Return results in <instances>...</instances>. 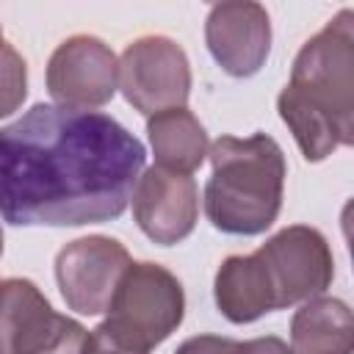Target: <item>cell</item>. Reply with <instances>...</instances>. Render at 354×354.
I'll return each instance as SVG.
<instances>
[{
	"mask_svg": "<svg viewBox=\"0 0 354 354\" xmlns=\"http://www.w3.org/2000/svg\"><path fill=\"white\" fill-rule=\"evenodd\" d=\"M144 158L141 141L100 111L33 105L0 130V216L17 227L119 218Z\"/></svg>",
	"mask_w": 354,
	"mask_h": 354,
	"instance_id": "obj_1",
	"label": "cell"
},
{
	"mask_svg": "<svg viewBox=\"0 0 354 354\" xmlns=\"http://www.w3.org/2000/svg\"><path fill=\"white\" fill-rule=\"evenodd\" d=\"M279 116L313 163L354 144V11L343 8L293 61L277 100Z\"/></svg>",
	"mask_w": 354,
	"mask_h": 354,
	"instance_id": "obj_2",
	"label": "cell"
},
{
	"mask_svg": "<svg viewBox=\"0 0 354 354\" xmlns=\"http://www.w3.org/2000/svg\"><path fill=\"white\" fill-rule=\"evenodd\" d=\"M213 177L205 185V213L210 224L230 235L266 232L282 207L285 155L279 144L254 133L246 138L221 136L207 149Z\"/></svg>",
	"mask_w": 354,
	"mask_h": 354,
	"instance_id": "obj_3",
	"label": "cell"
},
{
	"mask_svg": "<svg viewBox=\"0 0 354 354\" xmlns=\"http://www.w3.org/2000/svg\"><path fill=\"white\" fill-rule=\"evenodd\" d=\"M254 254L271 310H282L321 296L335 277V260L326 238L304 224L271 235Z\"/></svg>",
	"mask_w": 354,
	"mask_h": 354,
	"instance_id": "obj_4",
	"label": "cell"
},
{
	"mask_svg": "<svg viewBox=\"0 0 354 354\" xmlns=\"http://www.w3.org/2000/svg\"><path fill=\"white\" fill-rule=\"evenodd\" d=\"M185 296L177 277L158 263H130L108 304V324L144 348L163 343L183 321Z\"/></svg>",
	"mask_w": 354,
	"mask_h": 354,
	"instance_id": "obj_5",
	"label": "cell"
},
{
	"mask_svg": "<svg viewBox=\"0 0 354 354\" xmlns=\"http://www.w3.org/2000/svg\"><path fill=\"white\" fill-rule=\"evenodd\" d=\"M86 335V326L55 313L30 279L0 282L3 354H80Z\"/></svg>",
	"mask_w": 354,
	"mask_h": 354,
	"instance_id": "obj_6",
	"label": "cell"
},
{
	"mask_svg": "<svg viewBox=\"0 0 354 354\" xmlns=\"http://www.w3.org/2000/svg\"><path fill=\"white\" fill-rule=\"evenodd\" d=\"M119 88L124 100L152 116L185 108L191 94V66L185 50L169 36H141L119 58Z\"/></svg>",
	"mask_w": 354,
	"mask_h": 354,
	"instance_id": "obj_7",
	"label": "cell"
},
{
	"mask_svg": "<svg viewBox=\"0 0 354 354\" xmlns=\"http://www.w3.org/2000/svg\"><path fill=\"white\" fill-rule=\"evenodd\" d=\"M130 263L127 249L116 238L88 235L66 243L55 257V279L66 307L80 315L105 313Z\"/></svg>",
	"mask_w": 354,
	"mask_h": 354,
	"instance_id": "obj_8",
	"label": "cell"
},
{
	"mask_svg": "<svg viewBox=\"0 0 354 354\" xmlns=\"http://www.w3.org/2000/svg\"><path fill=\"white\" fill-rule=\"evenodd\" d=\"M119 61L97 36H72L55 47L47 64V91L61 108L94 111L116 94Z\"/></svg>",
	"mask_w": 354,
	"mask_h": 354,
	"instance_id": "obj_9",
	"label": "cell"
},
{
	"mask_svg": "<svg viewBox=\"0 0 354 354\" xmlns=\"http://www.w3.org/2000/svg\"><path fill=\"white\" fill-rule=\"evenodd\" d=\"M130 199L136 224L160 246L188 238L199 216V191L194 177L160 166H152L138 177Z\"/></svg>",
	"mask_w": 354,
	"mask_h": 354,
	"instance_id": "obj_10",
	"label": "cell"
},
{
	"mask_svg": "<svg viewBox=\"0 0 354 354\" xmlns=\"http://www.w3.org/2000/svg\"><path fill=\"white\" fill-rule=\"evenodd\" d=\"M205 41L216 64L232 77L254 75L271 50V22L260 3L235 0L210 8Z\"/></svg>",
	"mask_w": 354,
	"mask_h": 354,
	"instance_id": "obj_11",
	"label": "cell"
},
{
	"mask_svg": "<svg viewBox=\"0 0 354 354\" xmlns=\"http://www.w3.org/2000/svg\"><path fill=\"white\" fill-rule=\"evenodd\" d=\"M293 354H351L354 321L346 301L335 296L307 299L290 321Z\"/></svg>",
	"mask_w": 354,
	"mask_h": 354,
	"instance_id": "obj_12",
	"label": "cell"
},
{
	"mask_svg": "<svg viewBox=\"0 0 354 354\" xmlns=\"http://www.w3.org/2000/svg\"><path fill=\"white\" fill-rule=\"evenodd\" d=\"M147 136L160 169L191 174L207 158L210 141L199 119L188 108H169L147 119Z\"/></svg>",
	"mask_w": 354,
	"mask_h": 354,
	"instance_id": "obj_13",
	"label": "cell"
},
{
	"mask_svg": "<svg viewBox=\"0 0 354 354\" xmlns=\"http://www.w3.org/2000/svg\"><path fill=\"white\" fill-rule=\"evenodd\" d=\"M213 296L218 313L232 324H249L271 313V301L252 254H232L218 266Z\"/></svg>",
	"mask_w": 354,
	"mask_h": 354,
	"instance_id": "obj_14",
	"label": "cell"
},
{
	"mask_svg": "<svg viewBox=\"0 0 354 354\" xmlns=\"http://www.w3.org/2000/svg\"><path fill=\"white\" fill-rule=\"evenodd\" d=\"M28 94V72L22 55L6 44L0 50V119L14 113Z\"/></svg>",
	"mask_w": 354,
	"mask_h": 354,
	"instance_id": "obj_15",
	"label": "cell"
},
{
	"mask_svg": "<svg viewBox=\"0 0 354 354\" xmlns=\"http://www.w3.org/2000/svg\"><path fill=\"white\" fill-rule=\"evenodd\" d=\"M80 354H149V348L138 346L136 340L116 332L108 321H102L91 335H86Z\"/></svg>",
	"mask_w": 354,
	"mask_h": 354,
	"instance_id": "obj_16",
	"label": "cell"
},
{
	"mask_svg": "<svg viewBox=\"0 0 354 354\" xmlns=\"http://www.w3.org/2000/svg\"><path fill=\"white\" fill-rule=\"evenodd\" d=\"M235 351H238V340L199 335V337H188L185 343H180L174 354H235Z\"/></svg>",
	"mask_w": 354,
	"mask_h": 354,
	"instance_id": "obj_17",
	"label": "cell"
},
{
	"mask_svg": "<svg viewBox=\"0 0 354 354\" xmlns=\"http://www.w3.org/2000/svg\"><path fill=\"white\" fill-rule=\"evenodd\" d=\"M235 354H293V348L282 340V337H254V340H246V343H238V351Z\"/></svg>",
	"mask_w": 354,
	"mask_h": 354,
	"instance_id": "obj_18",
	"label": "cell"
},
{
	"mask_svg": "<svg viewBox=\"0 0 354 354\" xmlns=\"http://www.w3.org/2000/svg\"><path fill=\"white\" fill-rule=\"evenodd\" d=\"M6 47V41H3V28H0V50Z\"/></svg>",
	"mask_w": 354,
	"mask_h": 354,
	"instance_id": "obj_19",
	"label": "cell"
},
{
	"mask_svg": "<svg viewBox=\"0 0 354 354\" xmlns=\"http://www.w3.org/2000/svg\"><path fill=\"white\" fill-rule=\"evenodd\" d=\"M0 254H3V230H0Z\"/></svg>",
	"mask_w": 354,
	"mask_h": 354,
	"instance_id": "obj_20",
	"label": "cell"
},
{
	"mask_svg": "<svg viewBox=\"0 0 354 354\" xmlns=\"http://www.w3.org/2000/svg\"><path fill=\"white\" fill-rule=\"evenodd\" d=\"M0 354H3V348H0Z\"/></svg>",
	"mask_w": 354,
	"mask_h": 354,
	"instance_id": "obj_21",
	"label": "cell"
}]
</instances>
